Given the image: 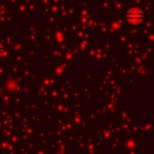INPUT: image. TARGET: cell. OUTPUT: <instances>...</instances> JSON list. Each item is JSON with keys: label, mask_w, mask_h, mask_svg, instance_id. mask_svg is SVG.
I'll list each match as a JSON object with an SVG mask.
<instances>
[{"label": "cell", "mask_w": 154, "mask_h": 154, "mask_svg": "<svg viewBox=\"0 0 154 154\" xmlns=\"http://www.w3.org/2000/svg\"><path fill=\"white\" fill-rule=\"evenodd\" d=\"M143 14L140 10L138 9H132L128 12L127 14V19L128 21H130L131 23H138L143 20Z\"/></svg>", "instance_id": "1"}, {"label": "cell", "mask_w": 154, "mask_h": 154, "mask_svg": "<svg viewBox=\"0 0 154 154\" xmlns=\"http://www.w3.org/2000/svg\"><path fill=\"white\" fill-rule=\"evenodd\" d=\"M3 53V49H2V47H1V45H0V55H1V54Z\"/></svg>", "instance_id": "2"}]
</instances>
